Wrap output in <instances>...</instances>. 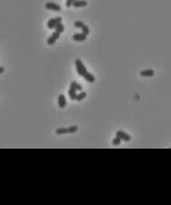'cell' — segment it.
Instances as JSON below:
<instances>
[{
	"label": "cell",
	"mask_w": 171,
	"mask_h": 205,
	"mask_svg": "<svg viewBox=\"0 0 171 205\" xmlns=\"http://www.w3.org/2000/svg\"><path fill=\"white\" fill-rule=\"evenodd\" d=\"M83 77H84L85 80H86L87 82H89V83H93L94 81H95V77H94L93 74H91V73H87Z\"/></svg>",
	"instance_id": "10"
},
{
	"label": "cell",
	"mask_w": 171,
	"mask_h": 205,
	"mask_svg": "<svg viewBox=\"0 0 171 205\" xmlns=\"http://www.w3.org/2000/svg\"><path fill=\"white\" fill-rule=\"evenodd\" d=\"M82 32H83V33L84 34H89L90 33V29H89V27L87 26V25H85L84 24V26L82 27Z\"/></svg>",
	"instance_id": "18"
},
{
	"label": "cell",
	"mask_w": 171,
	"mask_h": 205,
	"mask_svg": "<svg viewBox=\"0 0 171 205\" xmlns=\"http://www.w3.org/2000/svg\"><path fill=\"white\" fill-rule=\"evenodd\" d=\"M45 7L47 9H49V10H54V11H60L61 10V7H60V5H58L57 4H56V3H53V2H49L47 3V4H45Z\"/></svg>",
	"instance_id": "4"
},
{
	"label": "cell",
	"mask_w": 171,
	"mask_h": 205,
	"mask_svg": "<svg viewBox=\"0 0 171 205\" xmlns=\"http://www.w3.org/2000/svg\"><path fill=\"white\" fill-rule=\"evenodd\" d=\"M115 135L117 136V137H119V138H121L122 140H124V142H129V141L131 140L130 135L127 134L126 133H124V132H122V131H117L116 133H115Z\"/></svg>",
	"instance_id": "5"
},
{
	"label": "cell",
	"mask_w": 171,
	"mask_h": 205,
	"mask_svg": "<svg viewBox=\"0 0 171 205\" xmlns=\"http://www.w3.org/2000/svg\"><path fill=\"white\" fill-rule=\"evenodd\" d=\"M70 88L75 90V91H82V86L79 83H75V82H72L70 84Z\"/></svg>",
	"instance_id": "11"
},
{
	"label": "cell",
	"mask_w": 171,
	"mask_h": 205,
	"mask_svg": "<svg viewBox=\"0 0 171 205\" xmlns=\"http://www.w3.org/2000/svg\"><path fill=\"white\" fill-rule=\"evenodd\" d=\"M62 22V18L61 17H56V18H51L50 20L48 22V28L49 29H55L56 26Z\"/></svg>",
	"instance_id": "2"
},
{
	"label": "cell",
	"mask_w": 171,
	"mask_h": 205,
	"mask_svg": "<svg viewBox=\"0 0 171 205\" xmlns=\"http://www.w3.org/2000/svg\"><path fill=\"white\" fill-rule=\"evenodd\" d=\"M55 30H56L57 32H58V33L61 34V33L63 32V31H64V24H63L62 22H60V23H58V24L56 26V28H55Z\"/></svg>",
	"instance_id": "13"
},
{
	"label": "cell",
	"mask_w": 171,
	"mask_h": 205,
	"mask_svg": "<svg viewBox=\"0 0 171 205\" xmlns=\"http://www.w3.org/2000/svg\"><path fill=\"white\" fill-rule=\"evenodd\" d=\"M75 65H76V70H77L79 75L84 76L85 74L88 73V72H87V69L85 68L84 65H83V63L82 62V60H80V59H76Z\"/></svg>",
	"instance_id": "1"
},
{
	"label": "cell",
	"mask_w": 171,
	"mask_h": 205,
	"mask_svg": "<svg viewBox=\"0 0 171 205\" xmlns=\"http://www.w3.org/2000/svg\"><path fill=\"white\" fill-rule=\"evenodd\" d=\"M68 129H69V133H74V132H76L78 130V126L77 125H73V126L68 127Z\"/></svg>",
	"instance_id": "19"
},
{
	"label": "cell",
	"mask_w": 171,
	"mask_h": 205,
	"mask_svg": "<svg viewBox=\"0 0 171 205\" xmlns=\"http://www.w3.org/2000/svg\"><path fill=\"white\" fill-rule=\"evenodd\" d=\"M74 26L76 27V28H79V29H82V27L84 26V23L82 22H81V21H76L75 22H74Z\"/></svg>",
	"instance_id": "16"
},
{
	"label": "cell",
	"mask_w": 171,
	"mask_h": 205,
	"mask_svg": "<svg viewBox=\"0 0 171 205\" xmlns=\"http://www.w3.org/2000/svg\"><path fill=\"white\" fill-rule=\"evenodd\" d=\"M57 134H64L69 133V129L68 128H58V129L56 130Z\"/></svg>",
	"instance_id": "14"
},
{
	"label": "cell",
	"mask_w": 171,
	"mask_h": 205,
	"mask_svg": "<svg viewBox=\"0 0 171 205\" xmlns=\"http://www.w3.org/2000/svg\"><path fill=\"white\" fill-rule=\"evenodd\" d=\"M121 141H122V139L116 136V137H115V138L112 141V143H113L114 145H119L120 143H121Z\"/></svg>",
	"instance_id": "17"
},
{
	"label": "cell",
	"mask_w": 171,
	"mask_h": 205,
	"mask_svg": "<svg viewBox=\"0 0 171 205\" xmlns=\"http://www.w3.org/2000/svg\"><path fill=\"white\" fill-rule=\"evenodd\" d=\"M141 75L144 76V77H150V76L154 75V71L151 69H147V70H143V71L141 72Z\"/></svg>",
	"instance_id": "9"
},
{
	"label": "cell",
	"mask_w": 171,
	"mask_h": 205,
	"mask_svg": "<svg viewBox=\"0 0 171 205\" xmlns=\"http://www.w3.org/2000/svg\"><path fill=\"white\" fill-rule=\"evenodd\" d=\"M88 3L85 0H74V2L73 3V6L74 7H83L86 6Z\"/></svg>",
	"instance_id": "7"
},
{
	"label": "cell",
	"mask_w": 171,
	"mask_h": 205,
	"mask_svg": "<svg viewBox=\"0 0 171 205\" xmlns=\"http://www.w3.org/2000/svg\"><path fill=\"white\" fill-rule=\"evenodd\" d=\"M85 97H86V93L82 92H81V93H79L77 96H76V101H82V100H83Z\"/></svg>",
	"instance_id": "15"
},
{
	"label": "cell",
	"mask_w": 171,
	"mask_h": 205,
	"mask_svg": "<svg viewBox=\"0 0 171 205\" xmlns=\"http://www.w3.org/2000/svg\"><path fill=\"white\" fill-rule=\"evenodd\" d=\"M68 94L69 96H70V98H71V100H76V96H77V94H76V91L75 90L72 89V88H70V90L68 91Z\"/></svg>",
	"instance_id": "12"
},
{
	"label": "cell",
	"mask_w": 171,
	"mask_h": 205,
	"mask_svg": "<svg viewBox=\"0 0 171 205\" xmlns=\"http://www.w3.org/2000/svg\"><path fill=\"white\" fill-rule=\"evenodd\" d=\"M59 37H60V33H58V32L55 31V32H53V33H52V35L50 36V37H49V39H48L47 43H48L49 45H53V44H55L57 40L58 39H59Z\"/></svg>",
	"instance_id": "3"
},
{
	"label": "cell",
	"mask_w": 171,
	"mask_h": 205,
	"mask_svg": "<svg viewBox=\"0 0 171 205\" xmlns=\"http://www.w3.org/2000/svg\"><path fill=\"white\" fill-rule=\"evenodd\" d=\"M87 38V35L84 34L83 32L82 33H75L74 35H73L72 39L73 40H76V41H84Z\"/></svg>",
	"instance_id": "6"
},
{
	"label": "cell",
	"mask_w": 171,
	"mask_h": 205,
	"mask_svg": "<svg viewBox=\"0 0 171 205\" xmlns=\"http://www.w3.org/2000/svg\"><path fill=\"white\" fill-rule=\"evenodd\" d=\"M4 71V67H3V66H0V74H2V73H3Z\"/></svg>",
	"instance_id": "21"
},
{
	"label": "cell",
	"mask_w": 171,
	"mask_h": 205,
	"mask_svg": "<svg viewBox=\"0 0 171 205\" xmlns=\"http://www.w3.org/2000/svg\"><path fill=\"white\" fill-rule=\"evenodd\" d=\"M74 2V0H66V3H65V5L66 7H70L73 5V3Z\"/></svg>",
	"instance_id": "20"
},
{
	"label": "cell",
	"mask_w": 171,
	"mask_h": 205,
	"mask_svg": "<svg viewBox=\"0 0 171 205\" xmlns=\"http://www.w3.org/2000/svg\"><path fill=\"white\" fill-rule=\"evenodd\" d=\"M58 106L61 108H64V106H65V97L63 94H60L58 96Z\"/></svg>",
	"instance_id": "8"
}]
</instances>
